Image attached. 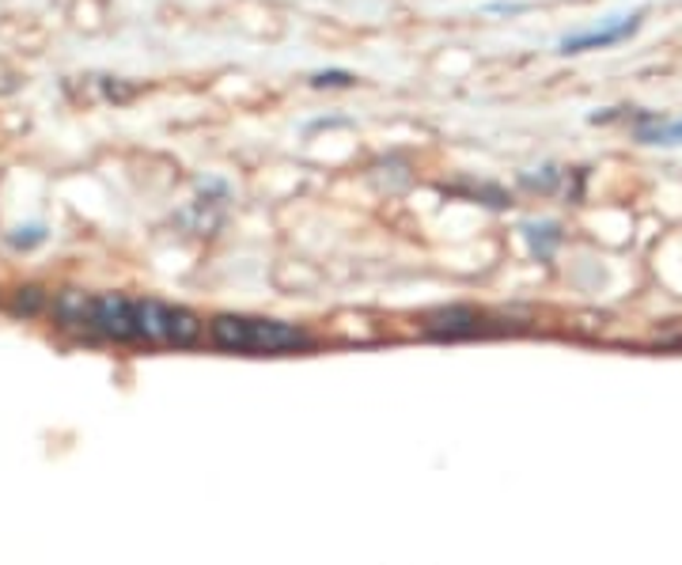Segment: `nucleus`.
<instances>
[{
    "instance_id": "obj_8",
    "label": "nucleus",
    "mask_w": 682,
    "mask_h": 565,
    "mask_svg": "<svg viewBox=\"0 0 682 565\" xmlns=\"http://www.w3.org/2000/svg\"><path fill=\"white\" fill-rule=\"evenodd\" d=\"M312 84H315V88H326V84H330V88H349L353 77H349V72H318Z\"/></svg>"
},
{
    "instance_id": "obj_1",
    "label": "nucleus",
    "mask_w": 682,
    "mask_h": 565,
    "mask_svg": "<svg viewBox=\"0 0 682 565\" xmlns=\"http://www.w3.org/2000/svg\"><path fill=\"white\" fill-rule=\"evenodd\" d=\"M208 339L227 353H296L315 345L304 326L254 315H216L208 323Z\"/></svg>"
},
{
    "instance_id": "obj_6",
    "label": "nucleus",
    "mask_w": 682,
    "mask_h": 565,
    "mask_svg": "<svg viewBox=\"0 0 682 565\" xmlns=\"http://www.w3.org/2000/svg\"><path fill=\"white\" fill-rule=\"evenodd\" d=\"M53 312L65 326H77V331H88V319H91V296L84 293H61Z\"/></svg>"
},
{
    "instance_id": "obj_7",
    "label": "nucleus",
    "mask_w": 682,
    "mask_h": 565,
    "mask_svg": "<svg viewBox=\"0 0 682 565\" xmlns=\"http://www.w3.org/2000/svg\"><path fill=\"white\" fill-rule=\"evenodd\" d=\"M644 144H682V118L679 122H652L637 130Z\"/></svg>"
},
{
    "instance_id": "obj_5",
    "label": "nucleus",
    "mask_w": 682,
    "mask_h": 565,
    "mask_svg": "<svg viewBox=\"0 0 682 565\" xmlns=\"http://www.w3.org/2000/svg\"><path fill=\"white\" fill-rule=\"evenodd\" d=\"M425 331H429L432 339H470V334L481 331V315L475 307H448V312L429 315Z\"/></svg>"
},
{
    "instance_id": "obj_2",
    "label": "nucleus",
    "mask_w": 682,
    "mask_h": 565,
    "mask_svg": "<svg viewBox=\"0 0 682 565\" xmlns=\"http://www.w3.org/2000/svg\"><path fill=\"white\" fill-rule=\"evenodd\" d=\"M133 334L136 342L194 345L202 339V319L190 307L163 304V300H133Z\"/></svg>"
},
{
    "instance_id": "obj_9",
    "label": "nucleus",
    "mask_w": 682,
    "mask_h": 565,
    "mask_svg": "<svg viewBox=\"0 0 682 565\" xmlns=\"http://www.w3.org/2000/svg\"><path fill=\"white\" fill-rule=\"evenodd\" d=\"M39 304H42L39 289H27V296L16 300V307H20V312H34V307H39Z\"/></svg>"
},
{
    "instance_id": "obj_3",
    "label": "nucleus",
    "mask_w": 682,
    "mask_h": 565,
    "mask_svg": "<svg viewBox=\"0 0 682 565\" xmlns=\"http://www.w3.org/2000/svg\"><path fill=\"white\" fill-rule=\"evenodd\" d=\"M88 331L103 334V339H114V342H136V334H133V300L122 296V293L91 296Z\"/></svg>"
},
{
    "instance_id": "obj_4",
    "label": "nucleus",
    "mask_w": 682,
    "mask_h": 565,
    "mask_svg": "<svg viewBox=\"0 0 682 565\" xmlns=\"http://www.w3.org/2000/svg\"><path fill=\"white\" fill-rule=\"evenodd\" d=\"M641 27V12L637 16H625V20H618L614 27H603V31H584V34H569L566 42H561V53H584V50H603V46H614L622 39H630V34Z\"/></svg>"
},
{
    "instance_id": "obj_10",
    "label": "nucleus",
    "mask_w": 682,
    "mask_h": 565,
    "mask_svg": "<svg viewBox=\"0 0 682 565\" xmlns=\"http://www.w3.org/2000/svg\"><path fill=\"white\" fill-rule=\"evenodd\" d=\"M675 345H682V339H675Z\"/></svg>"
}]
</instances>
